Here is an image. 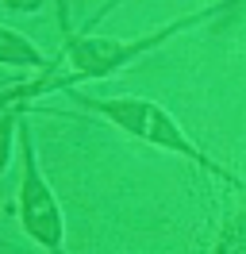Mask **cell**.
Segmentation results:
<instances>
[{
    "label": "cell",
    "instance_id": "cell-1",
    "mask_svg": "<svg viewBox=\"0 0 246 254\" xmlns=\"http://www.w3.org/2000/svg\"><path fill=\"white\" fill-rule=\"evenodd\" d=\"M231 4H239V0H219V4H208V8H200V12H188L181 19H169L166 27H158L150 35H135V39H108V35H65V43H62V58H54V65L39 73V77L23 85V89H12V93L4 96V104H15L19 96H46V93H73L77 85H85V81H104L112 73H120L127 65H135L138 58H146L150 50L166 47L173 35L181 31H192L200 23H208L215 19L219 12H227Z\"/></svg>",
    "mask_w": 246,
    "mask_h": 254
},
{
    "label": "cell",
    "instance_id": "cell-2",
    "mask_svg": "<svg viewBox=\"0 0 246 254\" xmlns=\"http://www.w3.org/2000/svg\"><path fill=\"white\" fill-rule=\"evenodd\" d=\"M77 104H85L89 112L104 116L112 127H120L123 135H131V139H138V143H150V146H158V150H169V154L188 158L192 166H200L204 174L219 177L223 185H231V189H239L246 196V181L243 177L231 174L219 158L204 154V150L196 146V139L177 124V116H173L169 108H162L158 100H146V96H100V100H96V96H77Z\"/></svg>",
    "mask_w": 246,
    "mask_h": 254
},
{
    "label": "cell",
    "instance_id": "cell-3",
    "mask_svg": "<svg viewBox=\"0 0 246 254\" xmlns=\"http://www.w3.org/2000/svg\"><path fill=\"white\" fill-rule=\"evenodd\" d=\"M15 143H19V185H15V216L23 223L27 239H35L46 254H65V216L50 181H46L39 154H35V135L19 120L15 124Z\"/></svg>",
    "mask_w": 246,
    "mask_h": 254
},
{
    "label": "cell",
    "instance_id": "cell-4",
    "mask_svg": "<svg viewBox=\"0 0 246 254\" xmlns=\"http://www.w3.org/2000/svg\"><path fill=\"white\" fill-rule=\"evenodd\" d=\"M0 58H4L8 69H39V73H46L54 65V58H46L43 50L15 27H0Z\"/></svg>",
    "mask_w": 246,
    "mask_h": 254
},
{
    "label": "cell",
    "instance_id": "cell-5",
    "mask_svg": "<svg viewBox=\"0 0 246 254\" xmlns=\"http://www.w3.org/2000/svg\"><path fill=\"white\" fill-rule=\"evenodd\" d=\"M120 4H123V0H104V4H100V8L92 12V19H89V23H85V27H81V35H92V31H96V23H100V19H104V16H112V12L120 8Z\"/></svg>",
    "mask_w": 246,
    "mask_h": 254
},
{
    "label": "cell",
    "instance_id": "cell-6",
    "mask_svg": "<svg viewBox=\"0 0 246 254\" xmlns=\"http://www.w3.org/2000/svg\"><path fill=\"white\" fill-rule=\"evenodd\" d=\"M46 0H4V12H43Z\"/></svg>",
    "mask_w": 246,
    "mask_h": 254
}]
</instances>
